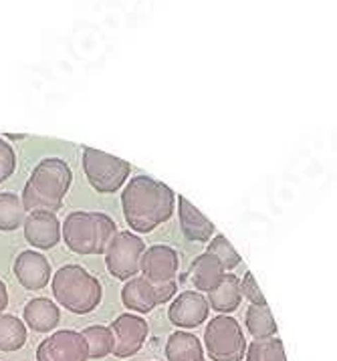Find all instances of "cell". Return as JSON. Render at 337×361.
<instances>
[{"mask_svg":"<svg viewBox=\"0 0 337 361\" xmlns=\"http://www.w3.org/2000/svg\"><path fill=\"white\" fill-rule=\"evenodd\" d=\"M176 208V194L168 184L149 176H135L121 194V210L133 232L147 234L168 222Z\"/></svg>","mask_w":337,"mask_h":361,"instance_id":"6da1fadb","label":"cell"},{"mask_svg":"<svg viewBox=\"0 0 337 361\" xmlns=\"http://www.w3.org/2000/svg\"><path fill=\"white\" fill-rule=\"evenodd\" d=\"M73 184V172L69 164L61 158L41 159L30 173L29 182L23 190V204L27 212L44 210L57 212L63 206V198Z\"/></svg>","mask_w":337,"mask_h":361,"instance_id":"7a4b0ae2","label":"cell"},{"mask_svg":"<svg viewBox=\"0 0 337 361\" xmlns=\"http://www.w3.org/2000/svg\"><path fill=\"white\" fill-rule=\"evenodd\" d=\"M55 301L69 313L87 315L102 303L103 289L97 276L79 264H65L51 279Z\"/></svg>","mask_w":337,"mask_h":361,"instance_id":"3957f363","label":"cell"},{"mask_svg":"<svg viewBox=\"0 0 337 361\" xmlns=\"http://www.w3.org/2000/svg\"><path fill=\"white\" fill-rule=\"evenodd\" d=\"M118 232L114 218L103 212L85 210L71 212L61 226L65 245L77 255H105L107 246Z\"/></svg>","mask_w":337,"mask_h":361,"instance_id":"277c9868","label":"cell"},{"mask_svg":"<svg viewBox=\"0 0 337 361\" xmlns=\"http://www.w3.org/2000/svg\"><path fill=\"white\" fill-rule=\"evenodd\" d=\"M204 347L210 361H243L249 343L235 317L216 315L206 325Z\"/></svg>","mask_w":337,"mask_h":361,"instance_id":"5b68a950","label":"cell"},{"mask_svg":"<svg viewBox=\"0 0 337 361\" xmlns=\"http://www.w3.org/2000/svg\"><path fill=\"white\" fill-rule=\"evenodd\" d=\"M83 172L87 176L91 188L99 194H114L118 192L130 178L132 164L125 159L116 158L95 147L83 149Z\"/></svg>","mask_w":337,"mask_h":361,"instance_id":"8992f818","label":"cell"},{"mask_svg":"<svg viewBox=\"0 0 337 361\" xmlns=\"http://www.w3.org/2000/svg\"><path fill=\"white\" fill-rule=\"evenodd\" d=\"M146 243L135 232H118L105 250V264L109 275L118 281H130L140 273V260L146 252Z\"/></svg>","mask_w":337,"mask_h":361,"instance_id":"52a82bcc","label":"cell"},{"mask_svg":"<svg viewBox=\"0 0 337 361\" xmlns=\"http://www.w3.org/2000/svg\"><path fill=\"white\" fill-rule=\"evenodd\" d=\"M178 269H180V257L172 246H147L140 260V273L154 287V290L176 285Z\"/></svg>","mask_w":337,"mask_h":361,"instance_id":"ba28073f","label":"cell"},{"mask_svg":"<svg viewBox=\"0 0 337 361\" xmlns=\"http://www.w3.org/2000/svg\"><path fill=\"white\" fill-rule=\"evenodd\" d=\"M89 349L81 331L59 329L41 341L37 361H87Z\"/></svg>","mask_w":337,"mask_h":361,"instance_id":"9c48e42d","label":"cell"},{"mask_svg":"<svg viewBox=\"0 0 337 361\" xmlns=\"http://www.w3.org/2000/svg\"><path fill=\"white\" fill-rule=\"evenodd\" d=\"M111 333H114V355L119 360L135 355L147 339L149 325L142 315L135 313H123L111 323Z\"/></svg>","mask_w":337,"mask_h":361,"instance_id":"30bf717a","label":"cell"},{"mask_svg":"<svg viewBox=\"0 0 337 361\" xmlns=\"http://www.w3.org/2000/svg\"><path fill=\"white\" fill-rule=\"evenodd\" d=\"M210 315V303L200 290H184L172 299L168 319L178 329H196Z\"/></svg>","mask_w":337,"mask_h":361,"instance_id":"8fae6325","label":"cell"},{"mask_svg":"<svg viewBox=\"0 0 337 361\" xmlns=\"http://www.w3.org/2000/svg\"><path fill=\"white\" fill-rule=\"evenodd\" d=\"M25 238L32 248L49 250L55 248L61 243V224L55 212H44V210H35L29 212L25 218Z\"/></svg>","mask_w":337,"mask_h":361,"instance_id":"7c38bea8","label":"cell"},{"mask_svg":"<svg viewBox=\"0 0 337 361\" xmlns=\"http://www.w3.org/2000/svg\"><path fill=\"white\" fill-rule=\"evenodd\" d=\"M16 281L29 290L44 289L51 281V264L39 250H23L13 264Z\"/></svg>","mask_w":337,"mask_h":361,"instance_id":"4fadbf2b","label":"cell"},{"mask_svg":"<svg viewBox=\"0 0 337 361\" xmlns=\"http://www.w3.org/2000/svg\"><path fill=\"white\" fill-rule=\"evenodd\" d=\"M178 218H180V228L184 232V236L194 243H208L214 236V224L208 218L186 200L184 196H178Z\"/></svg>","mask_w":337,"mask_h":361,"instance_id":"5bb4252c","label":"cell"},{"mask_svg":"<svg viewBox=\"0 0 337 361\" xmlns=\"http://www.w3.org/2000/svg\"><path fill=\"white\" fill-rule=\"evenodd\" d=\"M121 303L132 313L147 315V313H152L158 307V299H156L154 287L147 283L144 276L140 275L125 281V285L121 289Z\"/></svg>","mask_w":337,"mask_h":361,"instance_id":"9a60e30c","label":"cell"},{"mask_svg":"<svg viewBox=\"0 0 337 361\" xmlns=\"http://www.w3.org/2000/svg\"><path fill=\"white\" fill-rule=\"evenodd\" d=\"M25 323L29 325L32 331L37 333H51L57 329L61 321V311L57 303H53L47 297H35L32 301L25 305L23 311Z\"/></svg>","mask_w":337,"mask_h":361,"instance_id":"2e32d148","label":"cell"},{"mask_svg":"<svg viewBox=\"0 0 337 361\" xmlns=\"http://www.w3.org/2000/svg\"><path fill=\"white\" fill-rule=\"evenodd\" d=\"M226 275V269L222 267L214 255L204 252V255H198L194 262H192L190 269V281L194 283V287L200 290V293H212V290L219 287L222 283V279Z\"/></svg>","mask_w":337,"mask_h":361,"instance_id":"e0dca14e","label":"cell"},{"mask_svg":"<svg viewBox=\"0 0 337 361\" xmlns=\"http://www.w3.org/2000/svg\"><path fill=\"white\" fill-rule=\"evenodd\" d=\"M208 303L210 309L216 311L220 315H228V313H235L236 309L240 307L243 301V293H240V279L236 275L226 273L222 283H220L216 289L212 293H208Z\"/></svg>","mask_w":337,"mask_h":361,"instance_id":"ac0fdd59","label":"cell"},{"mask_svg":"<svg viewBox=\"0 0 337 361\" xmlns=\"http://www.w3.org/2000/svg\"><path fill=\"white\" fill-rule=\"evenodd\" d=\"M168 361H204V347L190 331H174L166 341Z\"/></svg>","mask_w":337,"mask_h":361,"instance_id":"d6986e66","label":"cell"},{"mask_svg":"<svg viewBox=\"0 0 337 361\" xmlns=\"http://www.w3.org/2000/svg\"><path fill=\"white\" fill-rule=\"evenodd\" d=\"M245 325L255 339H271L277 335V321L269 305H250L245 315Z\"/></svg>","mask_w":337,"mask_h":361,"instance_id":"ffe728a7","label":"cell"},{"mask_svg":"<svg viewBox=\"0 0 337 361\" xmlns=\"http://www.w3.org/2000/svg\"><path fill=\"white\" fill-rule=\"evenodd\" d=\"M27 208L13 192H0V231L13 232L25 224Z\"/></svg>","mask_w":337,"mask_h":361,"instance_id":"44dd1931","label":"cell"},{"mask_svg":"<svg viewBox=\"0 0 337 361\" xmlns=\"http://www.w3.org/2000/svg\"><path fill=\"white\" fill-rule=\"evenodd\" d=\"M27 343V325L15 315L0 313V351H18Z\"/></svg>","mask_w":337,"mask_h":361,"instance_id":"7402d4cb","label":"cell"},{"mask_svg":"<svg viewBox=\"0 0 337 361\" xmlns=\"http://www.w3.org/2000/svg\"><path fill=\"white\" fill-rule=\"evenodd\" d=\"M89 349V360H103L114 351V333L105 325H89L83 329Z\"/></svg>","mask_w":337,"mask_h":361,"instance_id":"603a6c76","label":"cell"},{"mask_svg":"<svg viewBox=\"0 0 337 361\" xmlns=\"http://www.w3.org/2000/svg\"><path fill=\"white\" fill-rule=\"evenodd\" d=\"M245 357H247V361H287L285 347H283V341L278 337L255 339L247 347Z\"/></svg>","mask_w":337,"mask_h":361,"instance_id":"cb8c5ba5","label":"cell"},{"mask_svg":"<svg viewBox=\"0 0 337 361\" xmlns=\"http://www.w3.org/2000/svg\"><path fill=\"white\" fill-rule=\"evenodd\" d=\"M206 252L214 255V257L222 262V267H224L226 271H233V269H236V267L243 262V257L236 252L235 246L231 245V243L226 240V236H222V234H216V236H212V238L208 240Z\"/></svg>","mask_w":337,"mask_h":361,"instance_id":"d4e9b609","label":"cell"},{"mask_svg":"<svg viewBox=\"0 0 337 361\" xmlns=\"http://www.w3.org/2000/svg\"><path fill=\"white\" fill-rule=\"evenodd\" d=\"M240 293L243 297H247L250 301V305H266V299H264L263 290L259 289L257 281H255V275L247 271L243 281H240Z\"/></svg>","mask_w":337,"mask_h":361,"instance_id":"484cf974","label":"cell"},{"mask_svg":"<svg viewBox=\"0 0 337 361\" xmlns=\"http://www.w3.org/2000/svg\"><path fill=\"white\" fill-rule=\"evenodd\" d=\"M16 168V156L15 152H13V147L6 144L4 140H0V173H2V178L6 180V178H11L13 172H15Z\"/></svg>","mask_w":337,"mask_h":361,"instance_id":"4316f807","label":"cell"},{"mask_svg":"<svg viewBox=\"0 0 337 361\" xmlns=\"http://www.w3.org/2000/svg\"><path fill=\"white\" fill-rule=\"evenodd\" d=\"M6 305H8V290H6V285L0 281V313H4Z\"/></svg>","mask_w":337,"mask_h":361,"instance_id":"83f0119b","label":"cell"},{"mask_svg":"<svg viewBox=\"0 0 337 361\" xmlns=\"http://www.w3.org/2000/svg\"><path fill=\"white\" fill-rule=\"evenodd\" d=\"M2 182H4V178H2V173H0V184H2Z\"/></svg>","mask_w":337,"mask_h":361,"instance_id":"f1b7e54d","label":"cell"}]
</instances>
